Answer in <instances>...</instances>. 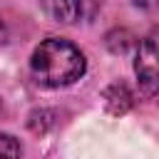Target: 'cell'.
<instances>
[{
	"instance_id": "obj_1",
	"label": "cell",
	"mask_w": 159,
	"mask_h": 159,
	"mask_svg": "<svg viewBox=\"0 0 159 159\" xmlns=\"http://www.w3.org/2000/svg\"><path fill=\"white\" fill-rule=\"evenodd\" d=\"M84 55L62 37L40 42L30 57V75L42 87H67L84 75Z\"/></svg>"
},
{
	"instance_id": "obj_2",
	"label": "cell",
	"mask_w": 159,
	"mask_h": 159,
	"mask_svg": "<svg viewBox=\"0 0 159 159\" xmlns=\"http://www.w3.org/2000/svg\"><path fill=\"white\" fill-rule=\"evenodd\" d=\"M134 75L142 94L159 92V27H154L139 42L137 57H134Z\"/></svg>"
},
{
	"instance_id": "obj_3",
	"label": "cell",
	"mask_w": 159,
	"mask_h": 159,
	"mask_svg": "<svg viewBox=\"0 0 159 159\" xmlns=\"http://www.w3.org/2000/svg\"><path fill=\"white\" fill-rule=\"evenodd\" d=\"M40 5L55 22L72 25V22H80L87 15L89 0H40Z\"/></svg>"
},
{
	"instance_id": "obj_4",
	"label": "cell",
	"mask_w": 159,
	"mask_h": 159,
	"mask_svg": "<svg viewBox=\"0 0 159 159\" xmlns=\"http://www.w3.org/2000/svg\"><path fill=\"white\" fill-rule=\"evenodd\" d=\"M129 102H132V97H129V92H127L124 84H114V87L107 92V104H109L112 112H119V114L127 112Z\"/></svg>"
},
{
	"instance_id": "obj_5",
	"label": "cell",
	"mask_w": 159,
	"mask_h": 159,
	"mask_svg": "<svg viewBox=\"0 0 159 159\" xmlns=\"http://www.w3.org/2000/svg\"><path fill=\"white\" fill-rule=\"evenodd\" d=\"M0 159H22L20 142L7 132H0Z\"/></svg>"
},
{
	"instance_id": "obj_6",
	"label": "cell",
	"mask_w": 159,
	"mask_h": 159,
	"mask_svg": "<svg viewBox=\"0 0 159 159\" xmlns=\"http://www.w3.org/2000/svg\"><path fill=\"white\" fill-rule=\"evenodd\" d=\"M129 2L144 12H159V0H129Z\"/></svg>"
}]
</instances>
